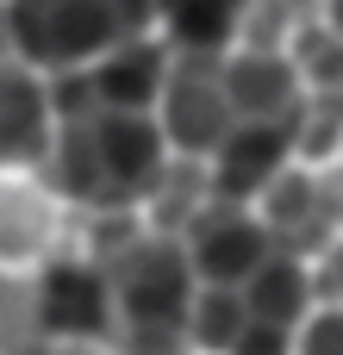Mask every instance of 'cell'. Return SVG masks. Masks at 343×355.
<instances>
[{"mask_svg": "<svg viewBox=\"0 0 343 355\" xmlns=\"http://www.w3.org/2000/svg\"><path fill=\"white\" fill-rule=\"evenodd\" d=\"M31 293H37V324L50 343H112L119 337L112 281L87 256H50L31 275Z\"/></svg>", "mask_w": 343, "mask_h": 355, "instance_id": "obj_5", "label": "cell"}, {"mask_svg": "<svg viewBox=\"0 0 343 355\" xmlns=\"http://www.w3.org/2000/svg\"><path fill=\"white\" fill-rule=\"evenodd\" d=\"M237 293H244V312H250L256 324H275V331H300L306 312L319 306V300H312V262L281 256V250H275Z\"/></svg>", "mask_w": 343, "mask_h": 355, "instance_id": "obj_11", "label": "cell"}, {"mask_svg": "<svg viewBox=\"0 0 343 355\" xmlns=\"http://www.w3.org/2000/svg\"><path fill=\"white\" fill-rule=\"evenodd\" d=\"M244 324H250V312H244V293L237 287H194L187 318H181L194 355H231V343L244 337Z\"/></svg>", "mask_w": 343, "mask_h": 355, "instance_id": "obj_13", "label": "cell"}, {"mask_svg": "<svg viewBox=\"0 0 343 355\" xmlns=\"http://www.w3.org/2000/svg\"><path fill=\"white\" fill-rule=\"evenodd\" d=\"M275 6H287V12H294V19H306V12H319V6H325V0H275Z\"/></svg>", "mask_w": 343, "mask_h": 355, "instance_id": "obj_22", "label": "cell"}, {"mask_svg": "<svg viewBox=\"0 0 343 355\" xmlns=\"http://www.w3.org/2000/svg\"><path fill=\"white\" fill-rule=\"evenodd\" d=\"M12 62L31 75H69L119 50L125 37H144L156 19V0H0Z\"/></svg>", "mask_w": 343, "mask_h": 355, "instance_id": "obj_2", "label": "cell"}, {"mask_svg": "<svg viewBox=\"0 0 343 355\" xmlns=\"http://www.w3.org/2000/svg\"><path fill=\"white\" fill-rule=\"evenodd\" d=\"M294 355H343V306H312L294 331Z\"/></svg>", "mask_w": 343, "mask_h": 355, "instance_id": "obj_18", "label": "cell"}, {"mask_svg": "<svg viewBox=\"0 0 343 355\" xmlns=\"http://www.w3.org/2000/svg\"><path fill=\"white\" fill-rule=\"evenodd\" d=\"M219 81H225L231 112L250 119V125H287L300 112V100H306L287 50H225Z\"/></svg>", "mask_w": 343, "mask_h": 355, "instance_id": "obj_8", "label": "cell"}, {"mask_svg": "<svg viewBox=\"0 0 343 355\" xmlns=\"http://www.w3.org/2000/svg\"><path fill=\"white\" fill-rule=\"evenodd\" d=\"M231 355H294V331H275V324H244V337L231 343Z\"/></svg>", "mask_w": 343, "mask_h": 355, "instance_id": "obj_20", "label": "cell"}, {"mask_svg": "<svg viewBox=\"0 0 343 355\" xmlns=\"http://www.w3.org/2000/svg\"><path fill=\"white\" fill-rule=\"evenodd\" d=\"M169 168V144L156 112H75L50 125V150L37 156V175L50 193L87 206V212H137L150 187Z\"/></svg>", "mask_w": 343, "mask_h": 355, "instance_id": "obj_1", "label": "cell"}, {"mask_svg": "<svg viewBox=\"0 0 343 355\" xmlns=\"http://www.w3.org/2000/svg\"><path fill=\"white\" fill-rule=\"evenodd\" d=\"M219 62H225V56H175V62H169V81H162V100H156V125H162L169 156L200 162V156H212V150L231 137L237 112H231V100H225Z\"/></svg>", "mask_w": 343, "mask_h": 355, "instance_id": "obj_4", "label": "cell"}, {"mask_svg": "<svg viewBox=\"0 0 343 355\" xmlns=\"http://www.w3.org/2000/svg\"><path fill=\"white\" fill-rule=\"evenodd\" d=\"M50 337L37 324V293L25 275L0 268V355H44Z\"/></svg>", "mask_w": 343, "mask_h": 355, "instance_id": "obj_15", "label": "cell"}, {"mask_svg": "<svg viewBox=\"0 0 343 355\" xmlns=\"http://www.w3.org/2000/svg\"><path fill=\"white\" fill-rule=\"evenodd\" d=\"M112 306H119V331L125 324H181L187 318V300H194V268H187V250L181 237H162V231H144L112 268Z\"/></svg>", "mask_w": 343, "mask_h": 355, "instance_id": "obj_3", "label": "cell"}, {"mask_svg": "<svg viewBox=\"0 0 343 355\" xmlns=\"http://www.w3.org/2000/svg\"><path fill=\"white\" fill-rule=\"evenodd\" d=\"M287 137H294V156L306 162H325L343 150V94H306L300 112L287 119Z\"/></svg>", "mask_w": 343, "mask_h": 355, "instance_id": "obj_16", "label": "cell"}, {"mask_svg": "<svg viewBox=\"0 0 343 355\" xmlns=\"http://www.w3.org/2000/svg\"><path fill=\"white\" fill-rule=\"evenodd\" d=\"M312 300L319 306H343V237H331L312 256Z\"/></svg>", "mask_w": 343, "mask_h": 355, "instance_id": "obj_19", "label": "cell"}, {"mask_svg": "<svg viewBox=\"0 0 343 355\" xmlns=\"http://www.w3.org/2000/svg\"><path fill=\"white\" fill-rule=\"evenodd\" d=\"M169 62H175V50L156 44L150 31H144V37H125L119 50H106L100 62H87L94 106H106V112H150V106L162 100Z\"/></svg>", "mask_w": 343, "mask_h": 355, "instance_id": "obj_9", "label": "cell"}, {"mask_svg": "<svg viewBox=\"0 0 343 355\" xmlns=\"http://www.w3.org/2000/svg\"><path fill=\"white\" fill-rule=\"evenodd\" d=\"M112 355H194L181 324H125L112 337Z\"/></svg>", "mask_w": 343, "mask_h": 355, "instance_id": "obj_17", "label": "cell"}, {"mask_svg": "<svg viewBox=\"0 0 343 355\" xmlns=\"http://www.w3.org/2000/svg\"><path fill=\"white\" fill-rule=\"evenodd\" d=\"M50 94L25 62H0V168H37L50 150Z\"/></svg>", "mask_w": 343, "mask_h": 355, "instance_id": "obj_10", "label": "cell"}, {"mask_svg": "<svg viewBox=\"0 0 343 355\" xmlns=\"http://www.w3.org/2000/svg\"><path fill=\"white\" fill-rule=\"evenodd\" d=\"M181 250H187V268L200 287H244L269 256H275V237L262 231V218L250 206H231V200H206L187 225H181Z\"/></svg>", "mask_w": 343, "mask_h": 355, "instance_id": "obj_6", "label": "cell"}, {"mask_svg": "<svg viewBox=\"0 0 343 355\" xmlns=\"http://www.w3.org/2000/svg\"><path fill=\"white\" fill-rule=\"evenodd\" d=\"M44 237H50V206H44V193L0 181V268L44 256Z\"/></svg>", "mask_w": 343, "mask_h": 355, "instance_id": "obj_14", "label": "cell"}, {"mask_svg": "<svg viewBox=\"0 0 343 355\" xmlns=\"http://www.w3.org/2000/svg\"><path fill=\"white\" fill-rule=\"evenodd\" d=\"M250 0H156V25L175 56H225Z\"/></svg>", "mask_w": 343, "mask_h": 355, "instance_id": "obj_12", "label": "cell"}, {"mask_svg": "<svg viewBox=\"0 0 343 355\" xmlns=\"http://www.w3.org/2000/svg\"><path fill=\"white\" fill-rule=\"evenodd\" d=\"M319 25H325L331 37H343V0H325V6H319Z\"/></svg>", "mask_w": 343, "mask_h": 355, "instance_id": "obj_21", "label": "cell"}, {"mask_svg": "<svg viewBox=\"0 0 343 355\" xmlns=\"http://www.w3.org/2000/svg\"><path fill=\"white\" fill-rule=\"evenodd\" d=\"M294 162V137L287 125H250L237 119L231 137L206 156V181H212V200H231V206H256L262 187Z\"/></svg>", "mask_w": 343, "mask_h": 355, "instance_id": "obj_7", "label": "cell"}]
</instances>
